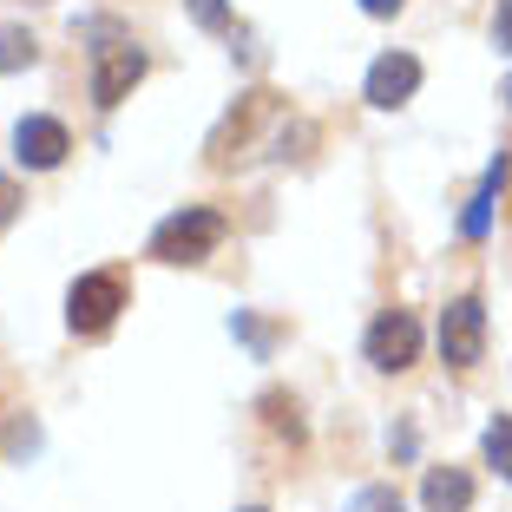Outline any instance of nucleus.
<instances>
[{
    "instance_id": "f257e3e1",
    "label": "nucleus",
    "mask_w": 512,
    "mask_h": 512,
    "mask_svg": "<svg viewBox=\"0 0 512 512\" xmlns=\"http://www.w3.org/2000/svg\"><path fill=\"white\" fill-rule=\"evenodd\" d=\"M224 237H230V224L217 211L184 204V211H171L165 224L151 230V256H158V263H204V256H211Z\"/></svg>"
},
{
    "instance_id": "f03ea898",
    "label": "nucleus",
    "mask_w": 512,
    "mask_h": 512,
    "mask_svg": "<svg viewBox=\"0 0 512 512\" xmlns=\"http://www.w3.org/2000/svg\"><path fill=\"white\" fill-rule=\"evenodd\" d=\"M125 309V276L119 270H92L66 289V329L73 335H106Z\"/></svg>"
},
{
    "instance_id": "7ed1b4c3",
    "label": "nucleus",
    "mask_w": 512,
    "mask_h": 512,
    "mask_svg": "<svg viewBox=\"0 0 512 512\" xmlns=\"http://www.w3.org/2000/svg\"><path fill=\"white\" fill-rule=\"evenodd\" d=\"M368 362L381 368V375H407L414 368V355H421V322L407 316V309H381L375 322H368Z\"/></svg>"
},
{
    "instance_id": "20e7f679",
    "label": "nucleus",
    "mask_w": 512,
    "mask_h": 512,
    "mask_svg": "<svg viewBox=\"0 0 512 512\" xmlns=\"http://www.w3.org/2000/svg\"><path fill=\"white\" fill-rule=\"evenodd\" d=\"M440 355H447V368H473L486 355V302L480 296H453L440 309Z\"/></svg>"
},
{
    "instance_id": "39448f33",
    "label": "nucleus",
    "mask_w": 512,
    "mask_h": 512,
    "mask_svg": "<svg viewBox=\"0 0 512 512\" xmlns=\"http://www.w3.org/2000/svg\"><path fill=\"white\" fill-rule=\"evenodd\" d=\"M138 79H145V53L106 27V46L92 53V99H99V106H119Z\"/></svg>"
},
{
    "instance_id": "423d86ee",
    "label": "nucleus",
    "mask_w": 512,
    "mask_h": 512,
    "mask_svg": "<svg viewBox=\"0 0 512 512\" xmlns=\"http://www.w3.org/2000/svg\"><path fill=\"white\" fill-rule=\"evenodd\" d=\"M414 92H421V60H414V53H381V60L368 66L362 99H368L375 112H401Z\"/></svg>"
},
{
    "instance_id": "0eeeda50",
    "label": "nucleus",
    "mask_w": 512,
    "mask_h": 512,
    "mask_svg": "<svg viewBox=\"0 0 512 512\" xmlns=\"http://www.w3.org/2000/svg\"><path fill=\"white\" fill-rule=\"evenodd\" d=\"M66 151H73V132H66L60 119H46V112H33V119L14 125V158L27 171H53L66 165Z\"/></svg>"
},
{
    "instance_id": "6e6552de",
    "label": "nucleus",
    "mask_w": 512,
    "mask_h": 512,
    "mask_svg": "<svg viewBox=\"0 0 512 512\" xmlns=\"http://www.w3.org/2000/svg\"><path fill=\"white\" fill-rule=\"evenodd\" d=\"M421 506H427V512H467V506H473V473H467V467H427Z\"/></svg>"
},
{
    "instance_id": "1a4fd4ad",
    "label": "nucleus",
    "mask_w": 512,
    "mask_h": 512,
    "mask_svg": "<svg viewBox=\"0 0 512 512\" xmlns=\"http://www.w3.org/2000/svg\"><path fill=\"white\" fill-rule=\"evenodd\" d=\"M499 184H506V165H493V171H486V184H480V191H473V204H467V211H460V237H467V243H480L486 230H493V204H499Z\"/></svg>"
},
{
    "instance_id": "9d476101",
    "label": "nucleus",
    "mask_w": 512,
    "mask_h": 512,
    "mask_svg": "<svg viewBox=\"0 0 512 512\" xmlns=\"http://www.w3.org/2000/svg\"><path fill=\"white\" fill-rule=\"evenodd\" d=\"M256 407H263V427H270V434H283L289 447H302V434H309V427H302V407L289 401L283 388H270V394H263Z\"/></svg>"
},
{
    "instance_id": "9b49d317",
    "label": "nucleus",
    "mask_w": 512,
    "mask_h": 512,
    "mask_svg": "<svg viewBox=\"0 0 512 512\" xmlns=\"http://www.w3.org/2000/svg\"><path fill=\"white\" fill-rule=\"evenodd\" d=\"M486 467H493L499 480H512V414H499V421L486 427Z\"/></svg>"
},
{
    "instance_id": "f8f14e48",
    "label": "nucleus",
    "mask_w": 512,
    "mask_h": 512,
    "mask_svg": "<svg viewBox=\"0 0 512 512\" xmlns=\"http://www.w3.org/2000/svg\"><path fill=\"white\" fill-rule=\"evenodd\" d=\"M33 33L27 27H0V73H20V66H33Z\"/></svg>"
},
{
    "instance_id": "ddd939ff",
    "label": "nucleus",
    "mask_w": 512,
    "mask_h": 512,
    "mask_svg": "<svg viewBox=\"0 0 512 512\" xmlns=\"http://www.w3.org/2000/svg\"><path fill=\"white\" fill-rule=\"evenodd\" d=\"M184 7H191V20H197L204 33H230V27H237L230 0H184Z\"/></svg>"
},
{
    "instance_id": "4468645a",
    "label": "nucleus",
    "mask_w": 512,
    "mask_h": 512,
    "mask_svg": "<svg viewBox=\"0 0 512 512\" xmlns=\"http://www.w3.org/2000/svg\"><path fill=\"white\" fill-rule=\"evenodd\" d=\"M348 512H407V506H401L394 486H362V493L348 499Z\"/></svg>"
},
{
    "instance_id": "2eb2a0df",
    "label": "nucleus",
    "mask_w": 512,
    "mask_h": 512,
    "mask_svg": "<svg viewBox=\"0 0 512 512\" xmlns=\"http://www.w3.org/2000/svg\"><path fill=\"white\" fill-rule=\"evenodd\" d=\"M493 40L512 53V0H499V20H493Z\"/></svg>"
},
{
    "instance_id": "dca6fc26",
    "label": "nucleus",
    "mask_w": 512,
    "mask_h": 512,
    "mask_svg": "<svg viewBox=\"0 0 512 512\" xmlns=\"http://www.w3.org/2000/svg\"><path fill=\"white\" fill-rule=\"evenodd\" d=\"M401 7H407V0H362V14H368V20H394Z\"/></svg>"
},
{
    "instance_id": "f3484780",
    "label": "nucleus",
    "mask_w": 512,
    "mask_h": 512,
    "mask_svg": "<svg viewBox=\"0 0 512 512\" xmlns=\"http://www.w3.org/2000/svg\"><path fill=\"white\" fill-rule=\"evenodd\" d=\"M20 211V191H14V178H0V224Z\"/></svg>"
},
{
    "instance_id": "a211bd4d",
    "label": "nucleus",
    "mask_w": 512,
    "mask_h": 512,
    "mask_svg": "<svg viewBox=\"0 0 512 512\" xmlns=\"http://www.w3.org/2000/svg\"><path fill=\"white\" fill-rule=\"evenodd\" d=\"M243 512H263V506H243Z\"/></svg>"
}]
</instances>
